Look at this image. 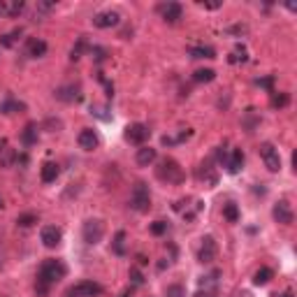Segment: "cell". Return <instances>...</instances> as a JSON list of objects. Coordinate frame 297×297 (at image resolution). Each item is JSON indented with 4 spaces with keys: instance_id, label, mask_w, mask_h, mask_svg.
I'll list each match as a JSON object with an SVG mask.
<instances>
[{
    "instance_id": "obj_42",
    "label": "cell",
    "mask_w": 297,
    "mask_h": 297,
    "mask_svg": "<svg viewBox=\"0 0 297 297\" xmlns=\"http://www.w3.org/2000/svg\"><path fill=\"white\" fill-rule=\"evenodd\" d=\"M202 7H207V10H218L221 3H202Z\"/></svg>"
},
{
    "instance_id": "obj_4",
    "label": "cell",
    "mask_w": 297,
    "mask_h": 297,
    "mask_svg": "<svg viewBox=\"0 0 297 297\" xmlns=\"http://www.w3.org/2000/svg\"><path fill=\"white\" fill-rule=\"evenodd\" d=\"M81 234H84V241L86 244H100L103 241V234H105V223L100 218H88L84 223V228H81Z\"/></svg>"
},
{
    "instance_id": "obj_27",
    "label": "cell",
    "mask_w": 297,
    "mask_h": 297,
    "mask_svg": "<svg viewBox=\"0 0 297 297\" xmlns=\"http://www.w3.org/2000/svg\"><path fill=\"white\" fill-rule=\"evenodd\" d=\"M86 52H91V46H88L86 37H79V40H77V44L72 46V52H70V58H72V61H79Z\"/></svg>"
},
{
    "instance_id": "obj_10",
    "label": "cell",
    "mask_w": 297,
    "mask_h": 297,
    "mask_svg": "<svg viewBox=\"0 0 297 297\" xmlns=\"http://www.w3.org/2000/svg\"><path fill=\"white\" fill-rule=\"evenodd\" d=\"M26 10L23 0H0V17L3 19H14Z\"/></svg>"
},
{
    "instance_id": "obj_20",
    "label": "cell",
    "mask_w": 297,
    "mask_h": 297,
    "mask_svg": "<svg viewBox=\"0 0 297 297\" xmlns=\"http://www.w3.org/2000/svg\"><path fill=\"white\" fill-rule=\"evenodd\" d=\"M58 174H61V170H58L56 163H44L42 170H40V179L44 183H54L58 179Z\"/></svg>"
},
{
    "instance_id": "obj_35",
    "label": "cell",
    "mask_w": 297,
    "mask_h": 297,
    "mask_svg": "<svg viewBox=\"0 0 297 297\" xmlns=\"http://www.w3.org/2000/svg\"><path fill=\"white\" fill-rule=\"evenodd\" d=\"M165 297H186V288L174 283V286H167L165 288Z\"/></svg>"
},
{
    "instance_id": "obj_30",
    "label": "cell",
    "mask_w": 297,
    "mask_h": 297,
    "mask_svg": "<svg viewBox=\"0 0 297 297\" xmlns=\"http://www.w3.org/2000/svg\"><path fill=\"white\" fill-rule=\"evenodd\" d=\"M23 35V30L21 28H17V30H12V33H7V35H0V46H5V49H10V46H14V42L19 40Z\"/></svg>"
},
{
    "instance_id": "obj_18",
    "label": "cell",
    "mask_w": 297,
    "mask_h": 297,
    "mask_svg": "<svg viewBox=\"0 0 297 297\" xmlns=\"http://www.w3.org/2000/svg\"><path fill=\"white\" fill-rule=\"evenodd\" d=\"M54 95L61 100V103H74V100H79V88L72 84L68 86H61V88H56V93Z\"/></svg>"
},
{
    "instance_id": "obj_2",
    "label": "cell",
    "mask_w": 297,
    "mask_h": 297,
    "mask_svg": "<svg viewBox=\"0 0 297 297\" xmlns=\"http://www.w3.org/2000/svg\"><path fill=\"white\" fill-rule=\"evenodd\" d=\"M156 177L165 183H181L186 179V174H183V167L174 158H163L156 167Z\"/></svg>"
},
{
    "instance_id": "obj_22",
    "label": "cell",
    "mask_w": 297,
    "mask_h": 297,
    "mask_svg": "<svg viewBox=\"0 0 297 297\" xmlns=\"http://www.w3.org/2000/svg\"><path fill=\"white\" fill-rule=\"evenodd\" d=\"M21 142H23V146H33V144H37V126H35V123H28V126L23 128Z\"/></svg>"
},
{
    "instance_id": "obj_16",
    "label": "cell",
    "mask_w": 297,
    "mask_h": 297,
    "mask_svg": "<svg viewBox=\"0 0 297 297\" xmlns=\"http://www.w3.org/2000/svg\"><path fill=\"white\" fill-rule=\"evenodd\" d=\"M241 167H244V151L241 148H232V154L225 158V170L230 174H237Z\"/></svg>"
},
{
    "instance_id": "obj_5",
    "label": "cell",
    "mask_w": 297,
    "mask_h": 297,
    "mask_svg": "<svg viewBox=\"0 0 297 297\" xmlns=\"http://www.w3.org/2000/svg\"><path fill=\"white\" fill-rule=\"evenodd\" d=\"M260 158H263L265 167H267L269 172H279V170H281V156H279V148H276L272 142L260 144Z\"/></svg>"
},
{
    "instance_id": "obj_25",
    "label": "cell",
    "mask_w": 297,
    "mask_h": 297,
    "mask_svg": "<svg viewBox=\"0 0 297 297\" xmlns=\"http://www.w3.org/2000/svg\"><path fill=\"white\" fill-rule=\"evenodd\" d=\"M272 276H274V272L269 267H260L256 274H253V283H256V286H267L269 281H272Z\"/></svg>"
},
{
    "instance_id": "obj_39",
    "label": "cell",
    "mask_w": 297,
    "mask_h": 297,
    "mask_svg": "<svg viewBox=\"0 0 297 297\" xmlns=\"http://www.w3.org/2000/svg\"><path fill=\"white\" fill-rule=\"evenodd\" d=\"M130 283L132 286H144V276H142V272H139L137 267L130 269Z\"/></svg>"
},
{
    "instance_id": "obj_37",
    "label": "cell",
    "mask_w": 297,
    "mask_h": 297,
    "mask_svg": "<svg viewBox=\"0 0 297 297\" xmlns=\"http://www.w3.org/2000/svg\"><path fill=\"white\" fill-rule=\"evenodd\" d=\"M91 56L95 63H103V61H107V49H103V46H91Z\"/></svg>"
},
{
    "instance_id": "obj_6",
    "label": "cell",
    "mask_w": 297,
    "mask_h": 297,
    "mask_svg": "<svg viewBox=\"0 0 297 297\" xmlns=\"http://www.w3.org/2000/svg\"><path fill=\"white\" fill-rule=\"evenodd\" d=\"M100 292H103L100 283H95V281H79L72 288H68L65 297H97Z\"/></svg>"
},
{
    "instance_id": "obj_15",
    "label": "cell",
    "mask_w": 297,
    "mask_h": 297,
    "mask_svg": "<svg viewBox=\"0 0 297 297\" xmlns=\"http://www.w3.org/2000/svg\"><path fill=\"white\" fill-rule=\"evenodd\" d=\"M46 42L40 40V37H30L28 42H26V56L28 58H42L46 54Z\"/></svg>"
},
{
    "instance_id": "obj_41",
    "label": "cell",
    "mask_w": 297,
    "mask_h": 297,
    "mask_svg": "<svg viewBox=\"0 0 297 297\" xmlns=\"http://www.w3.org/2000/svg\"><path fill=\"white\" fill-rule=\"evenodd\" d=\"M258 84L263 86V88H267L269 93H274V77H272V74H269V77H265V79H260Z\"/></svg>"
},
{
    "instance_id": "obj_40",
    "label": "cell",
    "mask_w": 297,
    "mask_h": 297,
    "mask_svg": "<svg viewBox=\"0 0 297 297\" xmlns=\"http://www.w3.org/2000/svg\"><path fill=\"white\" fill-rule=\"evenodd\" d=\"M193 297H218V290L216 288H200Z\"/></svg>"
},
{
    "instance_id": "obj_31",
    "label": "cell",
    "mask_w": 297,
    "mask_h": 297,
    "mask_svg": "<svg viewBox=\"0 0 297 297\" xmlns=\"http://www.w3.org/2000/svg\"><path fill=\"white\" fill-rule=\"evenodd\" d=\"M290 105V95L288 93H272V107L274 109H283Z\"/></svg>"
},
{
    "instance_id": "obj_36",
    "label": "cell",
    "mask_w": 297,
    "mask_h": 297,
    "mask_svg": "<svg viewBox=\"0 0 297 297\" xmlns=\"http://www.w3.org/2000/svg\"><path fill=\"white\" fill-rule=\"evenodd\" d=\"M244 61H249V56H246V49L239 44L237 49H234L232 56H230V63H244Z\"/></svg>"
},
{
    "instance_id": "obj_8",
    "label": "cell",
    "mask_w": 297,
    "mask_h": 297,
    "mask_svg": "<svg viewBox=\"0 0 297 297\" xmlns=\"http://www.w3.org/2000/svg\"><path fill=\"white\" fill-rule=\"evenodd\" d=\"M61 239H63V232H61L58 225H44V228L40 230V241L46 249H56V246L61 244Z\"/></svg>"
},
{
    "instance_id": "obj_14",
    "label": "cell",
    "mask_w": 297,
    "mask_h": 297,
    "mask_svg": "<svg viewBox=\"0 0 297 297\" xmlns=\"http://www.w3.org/2000/svg\"><path fill=\"white\" fill-rule=\"evenodd\" d=\"M160 14H163L165 23H177L183 17V7L179 3H167V5L160 7Z\"/></svg>"
},
{
    "instance_id": "obj_11",
    "label": "cell",
    "mask_w": 297,
    "mask_h": 297,
    "mask_svg": "<svg viewBox=\"0 0 297 297\" xmlns=\"http://www.w3.org/2000/svg\"><path fill=\"white\" fill-rule=\"evenodd\" d=\"M197 260L202 265H209L216 260V241H214V237H205L202 239V246H200V251H197Z\"/></svg>"
},
{
    "instance_id": "obj_28",
    "label": "cell",
    "mask_w": 297,
    "mask_h": 297,
    "mask_svg": "<svg viewBox=\"0 0 297 297\" xmlns=\"http://www.w3.org/2000/svg\"><path fill=\"white\" fill-rule=\"evenodd\" d=\"M112 251H114L116 256H126V232H123V230L116 232L114 241H112Z\"/></svg>"
},
{
    "instance_id": "obj_7",
    "label": "cell",
    "mask_w": 297,
    "mask_h": 297,
    "mask_svg": "<svg viewBox=\"0 0 297 297\" xmlns=\"http://www.w3.org/2000/svg\"><path fill=\"white\" fill-rule=\"evenodd\" d=\"M151 137V130H148V126H144V123H130V126L126 128V139L130 144H137V146H144V142Z\"/></svg>"
},
{
    "instance_id": "obj_23",
    "label": "cell",
    "mask_w": 297,
    "mask_h": 297,
    "mask_svg": "<svg viewBox=\"0 0 297 297\" xmlns=\"http://www.w3.org/2000/svg\"><path fill=\"white\" fill-rule=\"evenodd\" d=\"M216 79V72L212 68H202V70H195L193 72V81L195 84H209V81Z\"/></svg>"
},
{
    "instance_id": "obj_19",
    "label": "cell",
    "mask_w": 297,
    "mask_h": 297,
    "mask_svg": "<svg viewBox=\"0 0 297 297\" xmlns=\"http://www.w3.org/2000/svg\"><path fill=\"white\" fill-rule=\"evenodd\" d=\"M156 158H158V154H156V148H151V146L137 148V156H135V160H137V165H139V167H148Z\"/></svg>"
},
{
    "instance_id": "obj_32",
    "label": "cell",
    "mask_w": 297,
    "mask_h": 297,
    "mask_svg": "<svg viewBox=\"0 0 297 297\" xmlns=\"http://www.w3.org/2000/svg\"><path fill=\"white\" fill-rule=\"evenodd\" d=\"M54 7H56V3H49V0H37V5H35V21H37V19H42V14L52 12Z\"/></svg>"
},
{
    "instance_id": "obj_24",
    "label": "cell",
    "mask_w": 297,
    "mask_h": 297,
    "mask_svg": "<svg viewBox=\"0 0 297 297\" xmlns=\"http://www.w3.org/2000/svg\"><path fill=\"white\" fill-rule=\"evenodd\" d=\"M197 177H200V181H205L207 186H214L216 183V174H214V167L209 165V163H202L200 165V170H197Z\"/></svg>"
},
{
    "instance_id": "obj_44",
    "label": "cell",
    "mask_w": 297,
    "mask_h": 297,
    "mask_svg": "<svg viewBox=\"0 0 297 297\" xmlns=\"http://www.w3.org/2000/svg\"><path fill=\"white\" fill-rule=\"evenodd\" d=\"M121 297H130V290H126V292H123V295H121Z\"/></svg>"
},
{
    "instance_id": "obj_45",
    "label": "cell",
    "mask_w": 297,
    "mask_h": 297,
    "mask_svg": "<svg viewBox=\"0 0 297 297\" xmlns=\"http://www.w3.org/2000/svg\"><path fill=\"white\" fill-rule=\"evenodd\" d=\"M3 265H5V263H3V253H0V269H3Z\"/></svg>"
},
{
    "instance_id": "obj_9",
    "label": "cell",
    "mask_w": 297,
    "mask_h": 297,
    "mask_svg": "<svg viewBox=\"0 0 297 297\" xmlns=\"http://www.w3.org/2000/svg\"><path fill=\"white\" fill-rule=\"evenodd\" d=\"M272 216H274V221L281 223V225H292V221H295V214H292L290 205H288L286 200L276 202L274 209H272Z\"/></svg>"
},
{
    "instance_id": "obj_43",
    "label": "cell",
    "mask_w": 297,
    "mask_h": 297,
    "mask_svg": "<svg viewBox=\"0 0 297 297\" xmlns=\"http://www.w3.org/2000/svg\"><path fill=\"white\" fill-rule=\"evenodd\" d=\"M272 297H292V292H290V290H286V292H276V295H272Z\"/></svg>"
},
{
    "instance_id": "obj_13",
    "label": "cell",
    "mask_w": 297,
    "mask_h": 297,
    "mask_svg": "<svg viewBox=\"0 0 297 297\" xmlns=\"http://www.w3.org/2000/svg\"><path fill=\"white\" fill-rule=\"evenodd\" d=\"M77 142H79V146L84 148V151H93V148H97V144H100V137H97L95 130H91V128H84V130L79 132Z\"/></svg>"
},
{
    "instance_id": "obj_21",
    "label": "cell",
    "mask_w": 297,
    "mask_h": 297,
    "mask_svg": "<svg viewBox=\"0 0 297 297\" xmlns=\"http://www.w3.org/2000/svg\"><path fill=\"white\" fill-rule=\"evenodd\" d=\"M23 109H26L23 103H19V100H14V97H7L5 103L0 105V114L12 116V114H17V112H23Z\"/></svg>"
},
{
    "instance_id": "obj_34",
    "label": "cell",
    "mask_w": 297,
    "mask_h": 297,
    "mask_svg": "<svg viewBox=\"0 0 297 297\" xmlns=\"http://www.w3.org/2000/svg\"><path fill=\"white\" fill-rule=\"evenodd\" d=\"M218 276L221 272H212V274H207L200 279V288H216L218 286Z\"/></svg>"
},
{
    "instance_id": "obj_17",
    "label": "cell",
    "mask_w": 297,
    "mask_h": 297,
    "mask_svg": "<svg viewBox=\"0 0 297 297\" xmlns=\"http://www.w3.org/2000/svg\"><path fill=\"white\" fill-rule=\"evenodd\" d=\"M14 160H17L14 148L10 146V142H7L5 137H0V167H12Z\"/></svg>"
},
{
    "instance_id": "obj_33",
    "label": "cell",
    "mask_w": 297,
    "mask_h": 297,
    "mask_svg": "<svg viewBox=\"0 0 297 297\" xmlns=\"http://www.w3.org/2000/svg\"><path fill=\"white\" fill-rule=\"evenodd\" d=\"M35 223H37V216H35V214H19V218H17L19 228H33Z\"/></svg>"
},
{
    "instance_id": "obj_3",
    "label": "cell",
    "mask_w": 297,
    "mask_h": 297,
    "mask_svg": "<svg viewBox=\"0 0 297 297\" xmlns=\"http://www.w3.org/2000/svg\"><path fill=\"white\" fill-rule=\"evenodd\" d=\"M130 209H135L137 214H146L148 209H151V193H148V186L144 181H137L132 186Z\"/></svg>"
},
{
    "instance_id": "obj_26",
    "label": "cell",
    "mask_w": 297,
    "mask_h": 297,
    "mask_svg": "<svg viewBox=\"0 0 297 297\" xmlns=\"http://www.w3.org/2000/svg\"><path fill=\"white\" fill-rule=\"evenodd\" d=\"M190 58H216V52H214L212 46L207 44H200V46H190Z\"/></svg>"
},
{
    "instance_id": "obj_29",
    "label": "cell",
    "mask_w": 297,
    "mask_h": 297,
    "mask_svg": "<svg viewBox=\"0 0 297 297\" xmlns=\"http://www.w3.org/2000/svg\"><path fill=\"white\" fill-rule=\"evenodd\" d=\"M223 216L228 223H237L239 221V207L234 205V202H228V205L223 207Z\"/></svg>"
},
{
    "instance_id": "obj_38",
    "label": "cell",
    "mask_w": 297,
    "mask_h": 297,
    "mask_svg": "<svg viewBox=\"0 0 297 297\" xmlns=\"http://www.w3.org/2000/svg\"><path fill=\"white\" fill-rule=\"evenodd\" d=\"M167 232V223L165 221H154L151 223V234H156V237H160V234Z\"/></svg>"
},
{
    "instance_id": "obj_1",
    "label": "cell",
    "mask_w": 297,
    "mask_h": 297,
    "mask_svg": "<svg viewBox=\"0 0 297 297\" xmlns=\"http://www.w3.org/2000/svg\"><path fill=\"white\" fill-rule=\"evenodd\" d=\"M65 274H68V267H65L61 260H54V258L44 260V263L40 265V269H37L35 292H37L40 297H46L49 288H52L54 283H58L61 279H65Z\"/></svg>"
},
{
    "instance_id": "obj_46",
    "label": "cell",
    "mask_w": 297,
    "mask_h": 297,
    "mask_svg": "<svg viewBox=\"0 0 297 297\" xmlns=\"http://www.w3.org/2000/svg\"><path fill=\"white\" fill-rule=\"evenodd\" d=\"M3 207H5V202H3V197H0V209H3Z\"/></svg>"
},
{
    "instance_id": "obj_12",
    "label": "cell",
    "mask_w": 297,
    "mask_h": 297,
    "mask_svg": "<svg viewBox=\"0 0 297 297\" xmlns=\"http://www.w3.org/2000/svg\"><path fill=\"white\" fill-rule=\"evenodd\" d=\"M119 21H121V14L114 10L97 12L95 17H93V26H95V28H112V26H116Z\"/></svg>"
}]
</instances>
